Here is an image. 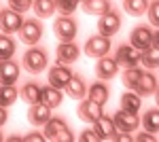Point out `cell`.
<instances>
[{"mask_svg":"<svg viewBox=\"0 0 159 142\" xmlns=\"http://www.w3.org/2000/svg\"><path fill=\"white\" fill-rule=\"evenodd\" d=\"M147 17H148V21H151V25L159 28V0H153L147 7Z\"/></svg>","mask_w":159,"mask_h":142,"instance_id":"1f68e13d","label":"cell"},{"mask_svg":"<svg viewBox=\"0 0 159 142\" xmlns=\"http://www.w3.org/2000/svg\"><path fill=\"white\" fill-rule=\"evenodd\" d=\"M129 45H134L136 49L144 51L147 47L153 45V30H148L147 25H138V28H134L132 34H129Z\"/></svg>","mask_w":159,"mask_h":142,"instance_id":"8fae6325","label":"cell"},{"mask_svg":"<svg viewBox=\"0 0 159 142\" xmlns=\"http://www.w3.org/2000/svg\"><path fill=\"white\" fill-rule=\"evenodd\" d=\"M112 121H115V125H117L119 131H136L138 125H140L138 112H129V110H123V108L115 112Z\"/></svg>","mask_w":159,"mask_h":142,"instance_id":"ba28073f","label":"cell"},{"mask_svg":"<svg viewBox=\"0 0 159 142\" xmlns=\"http://www.w3.org/2000/svg\"><path fill=\"white\" fill-rule=\"evenodd\" d=\"M142 106V98L136 94L134 89H129V91H125L121 95V108L123 110H129V112H138Z\"/></svg>","mask_w":159,"mask_h":142,"instance_id":"603a6c76","label":"cell"},{"mask_svg":"<svg viewBox=\"0 0 159 142\" xmlns=\"http://www.w3.org/2000/svg\"><path fill=\"white\" fill-rule=\"evenodd\" d=\"M112 140H117V142H132L134 138L129 136V131H121V134H119V130H117V134H115Z\"/></svg>","mask_w":159,"mask_h":142,"instance_id":"d590c367","label":"cell"},{"mask_svg":"<svg viewBox=\"0 0 159 142\" xmlns=\"http://www.w3.org/2000/svg\"><path fill=\"white\" fill-rule=\"evenodd\" d=\"M81 55V49L74 40H68V43H60L57 47V64H74Z\"/></svg>","mask_w":159,"mask_h":142,"instance_id":"4fadbf2b","label":"cell"},{"mask_svg":"<svg viewBox=\"0 0 159 142\" xmlns=\"http://www.w3.org/2000/svg\"><path fill=\"white\" fill-rule=\"evenodd\" d=\"M138 95H151L157 91V79H155V74H151V72H142L140 74V79H138V83H136V89H134Z\"/></svg>","mask_w":159,"mask_h":142,"instance_id":"ac0fdd59","label":"cell"},{"mask_svg":"<svg viewBox=\"0 0 159 142\" xmlns=\"http://www.w3.org/2000/svg\"><path fill=\"white\" fill-rule=\"evenodd\" d=\"M144 70H140L138 66H129V68H125L123 72V85L127 87V89H136V83H138V79H140V74Z\"/></svg>","mask_w":159,"mask_h":142,"instance_id":"4dcf8cb0","label":"cell"},{"mask_svg":"<svg viewBox=\"0 0 159 142\" xmlns=\"http://www.w3.org/2000/svg\"><path fill=\"white\" fill-rule=\"evenodd\" d=\"M70 79H72V72L64 64H57V66H53L49 70V85L57 87V89H66V85H68Z\"/></svg>","mask_w":159,"mask_h":142,"instance_id":"5bb4252c","label":"cell"},{"mask_svg":"<svg viewBox=\"0 0 159 142\" xmlns=\"http://www.w3.org/2000/svg\"><path fill=\"white\" fill-rule=\"evenodd\" d=\"M32 7H34V13L40 19H47V17H51L53 13L57 11L55 9V0H34Z\"/></svg>","mask_w":159,"mask_h":142,"instance_id":"d4e9b609","label":"cell"},{"mask_svg":"<svg viewBox=\"0 0 159 142\" xmlns=\"http://www.w3.org/2000/svg\"><path fill=\"white\" fill-rule=\"evenodd\" d=\"M51 119V108L45 104V102H36V104H30V110H28V121L38 127V125H45Z\"/></svg>","mask_w":159,"mask_h":142,"instance_id":"7c38bea8","label":"cell"},{"mask_svg":"<svg viewBox=\"0 0 159 142\" xmlns=\"http://www.w3.org/2000/svg\"><path fill=\"white\" fill-rule=\"evenodd\" d=\"M79 140H81V142H100L102 138H100L98 131L91 127V130H85V131H83V134L79 136Z\"/></svg>","mask_w":159,"mask_h":142,"instance_id":"e575fe53","label":"cell"},{"mask_svg":"<svg viewBox=\"0 0 159 142\" xmlns=\"http://www.w3.org/2000/svg\"><path fill=\"white\" fill-rule=\"evenodd\" d=\"M110 51V38L108 36H91V38H87L85 43V55H89V57H104V55H108Z\"/></svg>","mask_w":159,"mask_h":142,"instance_id":"8992f818","label":"cell"},{"mask_svg":"<svg viewBox=\"0 0 159 142\" xmlns=\"http://www.w3.org/2000/svg\"><path fill=\"white\" fill-rule=\"evenodd\" d=\"M45 138L47 140H55V142H72L74 140L72 131L68 130L66 121L60 117H51L45 123Z\"/></svg>","mask_w":159,"mask_h":142,"instance_id":"6da1fadb","label":"cell"},{"mask_svg":"<svg viewBox=\"0 0 159 142\" xmlns=\"http://www.w3.org/2000/svg\"><path fill=\"white\" fill-rule=\"evenodd\" d=\"M53 32H55V36L60 38L61 43H68V40H74L76 38L79 25H76V21H74L72 17L61 15V17L55 19V24H53Z\"/></svg>","mask_w":159,"mask_h":142,"instance_id":"3957f363","label":"cell"},{"mask_svg":"<svg viewBox=\"0 0 159 142\" xmlns=\"http://www.w3.org/2000/svg\"><path fill=\"white\" fill-rule=\"evenodd\" d=\"M83 11L100 17V15L110 11V2L108 0H83Z\"/></svg>","mask_w":159,"mask_h":142,"instance_id":"cb8c5ba5","label":"cell"},{"mask_svg":"<svg viewBox=\"0 0 159 142\" xmlns=\"http://www.w3.org/2000/svg\"><path fill=\"white\" fill-rule=\"evenodd\" d=\"M32 2L34 0H9V7L19 13H25L28 9H32Z\"/></svg>","mask_w":159,"mask_h":142,"instance_id":"836d02e7","label":"cell"},{"mask_svg":"<svg viewBox=\"0 0 159 142\" xmlns=\"http://www.w3.org/2000/svg\"><path fill=\"white\" fill-rule=\"evenodd\" d=\"M15 55V40L11 38V34H0V62L2 59H11Z\"/></svg>","mask_w":159,"mask_h":142,"instance_id":"484cf974","label":"cell"},{"mask_svg":"<svg viewBox=\"0 0 159 142\" xmlns=\"http://www.w3.org/2000/svg\"><path fill=\"white\" fill-rule=\"evenodd\" d=\"M79 119L81 121H85V123H93L96 119H100L102 115H104V110H102V104H98V102H93V100H83L81 104H79Z\"/></svg>","mask_w":159,"mask_h":142,"instance_id":"30bf717a","label":"cell"},{"mask_svg":"<svg viewBox=\"0 0 159 142\" xmlns=\"http://www.w3.org/2000/svg\"><path fill=\"white\" fill-rule=\"evenodd\" d=\"M93 130L100 134V138H102V140H112V138H115V134H117V125H115L112 117L102 115L100 119L93 121Z\"/></svg>","mask_w":159,"mask_h":142,"instance_id":"e0dca14e","label":"cell"},{"mask_svg":"<svg viewBox=\"0 0 159 142\" xmlns=\"http://www.w3.org/2000/svg\"><path fill=\"white\" fill-rule=\"evenodd\" d=\"M119 28H121V17L117 15V13H104V15H100L98 19V32L102 36H115L117 32H119Z\"/></svg>","mask_w":159,"mask_h":142,"instance_id":"52a82bcc","label":"cell"},{"mask_svg":"<svg viewBox=\"0 0 159 142\" xmlns=\"http://www.w3.org/2000/svg\"><path fill=\"white\" fill-rule=\"evenodd\" d=\"M108 95H110V89L104 83H93L87 89V98L93 100V102H98V104H102V106L108 102Z\"/></svg>","mask_w":159,"mask_h":142,"instance_id":"44dd1931","label":"cell"},{"mask_svg":"<svg viewBox=\"0 0 159 142\" xmlns=\"http://www.w3.org/2000/svg\"><path fill=\"white\" fill-rule=\"evenodd\" d=\"M79 7V0H55V9L60 13H74Z\"/></svg>","mask_w":159,"mask_h":142,"instance_id":"d6a6232c","label":"cell"},{"mask_svg":"<svg viewBox=\"0 0 159 142\" xmlns=\"http://www.w3.org/2000/svg\"><path fill=\"white\" fill-rule=\"evenodd\" d=\"M148 0H125V13H129L132 17H140L147 13Z\"/></svg>","mask_w":159,"mask_h":142,"instance_id":"f546056e","label":"cell"},{"mask_svg":"<svg viewBox=\"0 0 159 142\" xmlns=\"http://www.w3.org/2000/svg\"><path fill=\"white\" fill-rule=\"evenodd\" d=\"M47 64H49V59H47V53L43 51V49L38 47H32L25 51L24 55V66L28 72H32V74H40V72L47 68Z\"/></svg>","mask_w":159,"mask_h":142,"instance_id":"7a4b0ae2","label":"cell"},{"mask_svg":"<svg viewBox=\"0 0 159 142\" xmlns=\"http://www.w3.org/2000/svg\"><path fill=\"white\" fill-rule=\"evenodd\" d=\"M61 100H64V94H61V89L57 87H53V85H47V87H43V95H40V102H45L49 108H57L61 104Z\"/></svg>","mask_w":159,"mask_h":142,"instance_id":"d6986e66","label":"cell"},{"mask_svg":"<svg viewBox=\"0 0 159 142\" xmlns=\"http://www.w3.org/2000/svg\"><path fill=\"white\" fill-rule=\"evenodd\" d=\"M40 95H43V87L36 83H28L21 87V91H19V98L24 100V102H28V104H36V102H40Z\"/></svg>","mask_w":159,"mask_h":142,"instance_id":"7402d4cb","label":"cell"},{"mask_svg":"<svg viewBox=\"0 0 159 142\" xmlns=\"http://www.w3.org/2000/svg\"><path fill=\"white\" fill-rule=\"evenodd\" d=\"M153 45H155V47H159V30L153 34Z\"/></svg>","mask_w":159,"mask_h":142,"instance_id":"ab89813d","label":"cell"},{"mask_svg":"<svg viewBox=\"0 0 159 142\" xmlns=\"http://www.w3.org/2000/svg\"><path fill=\"white\" fill-rule=\"evenodd\" d=\"M19 79V66L13 59L0 62V85H15Z\"/></svg>","mask_w":159,"mask_h":142,"instance_id":"9a60e30c","label":"cell"},{"mask_svg":"<svg viewBox=\"0 0 159 142\" xmlns=\"http://www.w3.org/2000/svg\"><path fill=\"white\" fill-rule=\"evenodd\" d=\"M24 24V15L15 9H0V30L4 34H15L19 32V28Z\"/></svg>","mask_w":159,"mask_h":142,"instance_id":"277c9868","label":"cell"},{"mask_svg":"<svg viewBox=\"0 0 159 142\" xmlns=\"http://www.w3.org/2000/svg\"><path fill=\"white\" fill-rule=\"evenodd\" d=\"M117 68H119L117 59L104 55V57H100L98 64H96V74H98L100 81H108V79H112V76L117 74Z\"/></svg>","mask_w":159,"mask_h":142,"instance_id":"2e32d148","label":"cell"},{"mask_svg":"<svg viewBox=\"0 0 159 142\" xmlns=\"http://www.w3.org/2000/svg\"><path fill=\"white\" fill-rule=\"evenodd\" d=\"M142 125H144V130L151 131V134L159 131V108L147 110V115H144V119H142Z\"/></svg>","mask_w":159,"mask_h":142,"instance_id":"f1b7e54d","label":"cell"},{"mask_svg":"<svg viewBox=\"0 0 159 142\" xmlns=\"http://www.w3.org/2000/svg\"><path fill=\"white\" fill-rule=\"evenodd\" d=\"M155 95H157L155 100H157V104H159V85H157V91H155Z\"/></svg>","mask_w":159,"mask_h":142,"instance_id":"60d3db41","label":"cell"},{"mask_svg":"<svg viewBox=\"0 0 159 142\" xmlns=\"http://www.w3.org/2000/svg\"><path fill=\"white\" fill-rule=\"evenodd\" d=\"M140 62H142L147 68H159V47H155V45L147 47L144 51H142Z\"/></svg>","mask_w":159,"mask_h":142,"instance_id":"83f0119b","label":"cell"},{"mask_svg":"<svg viewBox=\"0 0 159 142\" xmlns=\"http://www.w3.org/2000/svg\"><path fill=\"white\" fill-rule=\"evenodd\" d=\"M85 91H87L85 81H83L81 76L72 74V79H70V81H68V85H66V94H68V98H74V100H83V98H85Z\"/></svg>","mask_w":159,"mask_h":142,"instance_id":"ffe728a7","label":"cell"},{"mask_svg":"<svg viewBox=\"0 0 159 142\" xmlns=\"http://www.w3.org/2000/svg\"><path fill=\"white\" fill-rule=\"evenodd\" d=\"M136 140H138V142H155V134H151V131H142V134L136 136Z\"/></svg>","mask_w":159,"mask_h":142,"instance_id":"8d00e7d4","label":"cell"},{"mask_svg":"<svg viewBox=\"0 0 159 142\" xmlns=\"http://www.w3.org/2000/svg\"><path fill=\"white\" fill-rule=\"evenodd\" d=\"M7 119H9V112H7V108L4 106H0V127L7 123Z\"/></svg>","mask_w":159,"mask_h":142,"instance_id":"f35d334b","label":"cell"},{"mask_svg":"<svg viewBox=\"0 0 159 142\" xmlns=\"http://www.w3.org/2000/svg\"><path fill=\"white\" fill-rule=\"evenodd\" d=\"M17 102V89L15 85H0V106L9 108Z\"/></svg>","mask_w":159,"mask_h":142,"instance_id":"4316f807","label":"cell"},{"mask_svg":"<svg viewBox=\"0 0 159 142\" xmlns=\"http://www.w3.org/2000/svg\"><path fill=\"white\" fill-rule=\"evenodd\" d=\"M24 140L25 142H40V140H47V138H45V134H36V131H34V134L24 136Z\"/></svg>","mask_w":159,"mask_h":142,"instance_id":"74e56055","label":"cell"},{"mask_svg":"<svg viewBox=\"0 0 159 142\" xmlns=\"http://www.w3.org/2000/svg\"><path fill=\"white\" fill-rule=\"evenodd\" d=\"M2 140H4V136H2V131H0V142H2Z\"/></svg>","mask_w":159,"mask_h":142,"instance_id":"b9f144b4","label":"cell"},{"mask_svg":"<svg viewBox=\"0 0 159 142\" xmlns=\"http://www.w3.org/2000/svg\"><path fill=\"white\" fill-rule=\"evenodd\" d=\"M140 57H142V51L140 49H136L134 45H123V47L117 49V64H121L125 68H129V66H138L140 64Z\"/></svg>","mask_w":159,"mask_h":142,"instance_id":"9c48e42d","label":"cell"},{"mask_svg":"<svg viewBox=\"0 0 159 142\" xmlns=\"http://www.w3.org/2000/svg\"><path fill=\"white\" fill-rule=\"evenodd\" d=\"M19 38L25 45H36L43 38V24L38 19H24V24L19 28Z\"/></svg>","mask_w":159,"mask_h":142,"instance_id":"5b68a950","label":"cell"}]
</instances>
